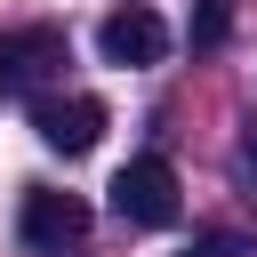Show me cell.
Here are the masks:
<instances>
[{"label": "cell", "instance_id": "6da1fadb", "mask_svg": "<svg viewBox=\"0 0 257 257\" xmlns=\"http://www.w3.org/2000/svg\"><path fill=\"white\" fill-rule=\"evenodd\" d=\"M64 32L56 24H24V32H0V96H32L64 72Z\"/></svg>", "mask_w": 257, "mask_h": 257}, {"label": "cell", "instance_id": "5b68a950", "mask_svg": "<svg viewBox=\"0 0 257 257\" xmlns=\"http://www.w3.org/2000/svg\"><path fill=\"white\" fill-rule=\"evenodd\" d=\"M96 48H104V64H161L169 24H161L153 8H112L104 32H96Z\"/></svg>", "mask_w": 257, "mask_h": 257}, {"label": "cell", "instance_id": "3957f363", "mask_svg": "<svg viewBox=\"0 0 257 257\" xmlns=\"http://www.w3.org/2000/svg\"><path fill=\"white\" fill-rule=\"evenodd\" d=\"M16 225H24V241H32V249L64 257V249H80V241H88V201H80V193H48V185H32Z\"/></svg>", "mask_w": 257, "mask_h": 257}, {"label": "cell", "instance_id": "52a82bcc", "mask_svg": "<svg viewBox=\"0 0 257 257\" xmlns=\"http://www.w3.org/2000/svg\"><path fill=\"white\" fill-rule=\"evenodd\" d=\"M193 257H249V241H241V233H201Z\"/></svg>", "mask_w": 257, "mask_h": 257}, {"label": "cell", "instance_id": "9c48e42d", "mask_svg": "<svg viewBox=\"0 0 257 257\" xmlns=\"http://www.w3.org/2000/svg\"><path fill=\"white\" fill-rule=\"evenodd\" d=\"M185 257H193V249H185Z\"/></svg>", "mask_w": 257, "mask_h": 257}, {"label": "cell", "instance_id": "ba28073f", "mask_svg": "<svg viewBox=\"0 0 257 257\" xmlns=\"http://www.w3.org/2000/svg\"><path fill=\"white\" fill-rule=\"evenodd\" d=\"M241 161H249V169H257V120H249V128H241Z\"/></svg>", "mask_w": 257, "mask_h": 257}, {"label": "cell", "instance_id": "7a4b0ae2", "mask_svg": "<svg viewBox=\"0 0 257 257\" xmlns=\"http://www.w3.org/2000/svg\"><path fill=\"white\" fill-rule=\"evenodd\" d=\"M112 209L128 217V225H177V169L161 161V153H145V161H128L120 177H112Z\"/></svg>", "mask_w": 257, "mask_h": 257}, {"label": "cell", "instance_id": "8992f818", "mask_svg": "<svg viewBox=\"0 0 257 257\" xmlns=\"http://www.w3.org/2000/svg\"><path fill=\"white\" fill-rule=\"evenodd\" d=\"M225 24H233V16H225V0H209V8L193 16V40H201V48H217V40H225Z\"/></svg>", "mask_w": 257, "mask_h": 257}, {"label": "cell", "instance_id": "277c9868", "mask_svg": "<svg viewBox=\"0 0 257 257\" xmlns=\"http://www.w3.org/2000/svg\"><path fill=\"white\" fill-rule=\"evenodd\" d=\"M32 137H40L48 153H96L104 104H96V96H40V104H32Z\"/></svg>", "mask_w": 257, "mask_h": 257}]
</instances>
